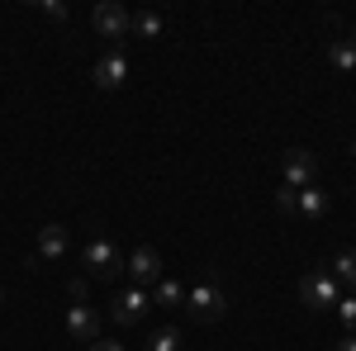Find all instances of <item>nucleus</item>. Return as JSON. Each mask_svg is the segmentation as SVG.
I'll list each match as a JSON object with an SVG mask.
<instances>
[{
    "mask_svg": "<svg viewBox=\"0 0 356 351\" xmlns=\"http://www.w3.org/2000/svg\"><path fill=\"white\" fill-rule=\"evenodd\" d=\"M186 309L200 323H219L223 313H228V290H223L219 280H200V285L186 290Z\"/></svg>",
    "mask_w": 356,
    "mask_h": 351,
    "instance_id": "nucleus-1",
    "label": "nucleus"
},
{
    "mask_svg": "<svg viewBox=\"0 0 356 351\" xmlns=\"http://www.w3.org/2000/svg\"><path fill=\"white\" fill-rule=\"evenodd\" d=\"M300 299H304V309L323 313V309H337V299H342V285L332 280V270H328V266H318V270H309V275L300 280Z\"/></svg>",
    "mask_w": 356,
    "mask_h": 351,
    "instance_id": "nucleus-2",
    "label": "nucleus"
},
{
    "mask_svg": "<svg viewBox=\"0 0 356 351\" xmlns=\"http://www.w3.org/2000/svg\"><path fill=\"white\" fill-rule=\"evenodd\" d=\"M147 309H152V295H147V290H138V285H124V290H114V299H110V318L119 327L143 323V318H147Z\"/></svg>",
    "mask_w": 356,
    "mask_h": 351,
    "instance_id": "nucleus-3",
    "label": "nucleus"
},
{
    "mask_svg": "<svg viewBox=\"0 0 356 351\" xmlns=\"http://www.w3.org/2000/svg\"><path fill=\"white\" fill-rule=\"evenodd\" d=\"M90 24H95V33L100 38H114V48L129 38V28H134V15L119 5V0H100L95 5V15H90Z\"/></svg>",
    "mask_w": 356,
    "mask_h": 351,
    "instance_id": "nucleus-4",
    "label": "nucleus"
},
{
    "mask_svg": "<svg viewBox=\"0 0 356 351\" xmlns=\"http://www.w3.org/2000/svg\"><path fill=\"white\" fill-rule=\"evenodd\" d=\"M81 266H90V275H100V280H114L124 270V252L110 238H90L86 252H81Z\"/></svg>",
    "mask_w": 356,
    "mask_h": 351,
    "instance_id": "nucleus-5",
    "label": "nucleus"
},
{
    "mask_svg": "<svg viewBox=\"0 0 356 351\" xmlns=\"http://www.w3.org/2000/svg\"><path fill=\"white\" fill-rule=\"evenodd\" d=\"M318 181V157L309 147H290L285 152V186L290 190H309Z\"/></svg>",
    "mask_w": 356,
    "mask_h": 351,
    "instance_id": "nucleus-6",
    "label": "nucleus"
},
{
    "mask_svg": "<svg viewBox=\"0 0 356 351\" xmlns=\"http://www.w3.org/2000/svg\"><path fill=\"white\" fill-rule=\"evenodd\" d=\"M124 270H129V280H134L138 290H152L162 280V256L152 247H138L134 256H124Z\"/></svg>",
    "mask_w": 356,
    "mask_h": 351,
    "instance_id": "nucleus-7",
    "label": "nucleus"
},
{
    "mask_svg": "<svg viewBox=\"0 0 356 351\" xmlns=\"http://www.w3.org/2000/svg\"><path fill=\"white\" fill-rule=\"evenodd\" d=\"M124 81H129V57H124V48H114V53H105L95 62V85L100 90H119Z\"/></svg>",
    "mask_w": 356,
    "mask_h": 351,
    "instance_id": "nucleus-8",
    "label": "nucleus"
},
{
    "mask_svg": "<svg viewBox=\"0 0 356 351\" xmlns=\"http://www.w3.org/2000/svg\"><path fill=\"white\" fill-rule=\"evenodd\" d=\"M67 332H72L76 342H95V337H100V313H95L90 304H72V309H67Z\"/></svg>",
    "mask_w": 356,
    "mask_h": 351,
    "instance_id": "nucleus-9",
    "label": "nucleus"
},
{
    "mask_svg": "<svg viewBox=\"0 0 356 351\" xmlns=\"http://www.w3.org/2000/svg\"><path fill=\"white\" fill-rule=\"evenodd\" d=\"M295 218H309V223H323L328 218V195L318 186L300 190V199H295Z\"/></svg>",
    "mask_w": 356,
    "mask_h": 351,
    "instance_id": "nucleus-10",
    "label": "nucleus"
},
{
    "mask_svg": "<svg viewBox=\"0 0 356 351\" xmlns=\"http://www.w3.org/2000/svg\"><path fill=\"white\" fill-rule=\"evenodd\" d=\"M38 256H43V261H57V256H67V228H62V223H48V228H38Z\"/></svg>",
    "mask_w": 356,
    "mask_h": 351,
    "instance_id": "nucleus-11",
    "label": "nucleus"
},
{
    "mask_svg": "<svg viewBox=\"0 0 356 351\" xmlns=\"http://www.w3.org/2000/svg\"><path fill=\"white\" fill-rule=\"evenodd\" d=\"M147 295H152L157 309H186V285H181V280H157Z\"/></svg>",
    "mask_w": 356,
    "mask_h": 351,
    "instance_id": "nucleus-12",
    "label": "nucleus"
},
{
    "mask_svg": "<svg viewBox=\"0 0 356 351\" xmlns=\"http://www.w3.org/2000/svg\"><path fill=\"white\" fill-rule=\"evenodd\" d=\"M328 270H332V280H342V285H352V295H356V252H352V247H347V252H337Z\"/></svg>",
    "mask_w": 356,
    "mask_h": 351,
    "instance_id": "nucleus-13",
    "label": "nucleus"
},
{
    "mask_svg": "<svg viewBox=\"0 0 356 351\" xmlns=\"http://www.w3.org/2000/svg\"><path fill=\"white\" fill-rule=\"evenodd\" d=\"M162 15H152V10H143V15H134V28L129 33H138V38H162Z\"/></svg>",
    "mask_w": 356,
    "mask_h": 351,
    "instance_id": "nucleus-14",
    "label": "nucleus"
},
{
    "mask_svg": "<svg viewBox=\"0 0 356 351\" xmlns=\"http://www.w3.org/2000/svg\"><path fill=\"white\" fill-rule=\"evenodd\" d=\"M143 351H181V332H176V327H157V332L143 342Z\"/></svg>",
    "mask_w": 356,
    "mask_h": 351,
    "instance_id": "nucleus-15",
    "label": "nucleus"
},
{
    "mask_svg": "<svg viewBox=\"0 0 356 351\" xmlns=\"http://www.w3.org/2000/svg\"><path fill=\"white\" fill-rule=\"evenodd\" d=\"M328 62L337 67V72H356V48L347 43V38H337V43L328 48Z\"/></svg>",
    "mask_w": 356,
    "mask_h": 351,
    "instance_id": "nucleus-16",
    "label": "nucleus"
},
{
    "mask_svg": "<svg viewBox=\"0 0 356 351\" xmlns=\"http://www.w3.org/2000/svg\"><path fill=\"white\" fill-rule=\"evenodd\" d=\"M337 318H342V327H347V332H356V295H342V299H337Z\"/></svg>",
    "mask_w": 356,
    "mask_h": 351,
    "instance_id": "nucleus-17",
    "label": "nucleus"
},
{
    "mask_svg": "<svg viewBox=\"0 0 356 351\" xmlns=\"http://www.w3.org/2000/svg\"><path fill=\"white\" fill-rule=\"evenodd\" d=\"M295 199H300V190H290V186L275 190V209H280L285 218H295Z\"/></svg>",
    "mask_w": 356,
    "mask_h": 351,
    "instance_id": "nucleus-18",
    "label": "nucleus"
},
{
    "mask_svg": "<svg viewBox=\"0 0 356 351\" xmlns=\"http://www.w3.org/2000/svg\"><path fill=\"white\" fill-rule=\"evenodd\" d=\"M86 290H90V285H86L81 275H72V280H67V295H72V304H86Z\"/></svg>",
    "mask_w": 356,
    "mask_h": 351,
    "instance_id": "nucleus-19",
    "label": "nucleus"
},
{
    "mask_svg": "<svg viewBox=\"0 0 356 351\" xmlns=\"http://www.w3.org/2000/svg\"><path fill=\"white\" fill-rule=\"evenodd\" d=\"M38 10H43V15H48V19H67V5H62V0H43V5H38Z\"/></svg>",
    "mask_w": 356,
    "mask_h": 351,
    "instance_id": "nucleus-20",
    "label": "nucleus"
},
{
    "mask_svg": "<svg viewBox=\"0 0 356 351\" xmlns=\"http://www.w3.org/2000/svg\"><path fill=\"white\" fill-rule=\"evenodd\" d=\"M90 351H124V347H119V342H100V337H95V342H90Z\"/></svg>",
    "mask_w": 356,
    "mask_h": 351,
    "instance_id": "nucleus-21",
    "label": "nucleus"
},
{
    "mask_svg": "<svg viewBox=\"0 0 356 351\" xmlns=\"http://www.w3.org/2000/svg\"><path fill=\"white\" fill-rule=\"evenodd\" d=\"M337 351H356V332H347V337L337 342Z\"/></svg>",
    "mask_w": 356,
    "mask_h": 351,
    "instance_id": "nucleus-22",
    "label": "nucleus"
},
{
    "mask_svg": "<svg viewBox=\"0 0 356 351\" xmlns=\"http://www.w3.org/2000/svg\"><path fill=\"white\" fill-rule=\"evenodd\" d=\"M347 43H352V48H356V28H352V38H347Z\"/></svg>",
    "mask_w": 356,
    "mask_h": 351,
    "instance_id": "nucleus-23",
    "label": "nucleus"
},
{
    "mask_svg": "<svg viewBox=\"0 0 356 351\" xmlns=\"http://www.w3.org/2000/svg\"><path fill=\"white\" fill-rule=\"evenodd\" d=\"M352 157H356V142H352Z\"/></svg>",
    "mask_w": 356,
    "mask_h": 351,
    "instance_id": "nucleus-24",
    "label": "nucleus"
},
{
    "mask_svg": "<svg viewBox=\"0 0 356 351\" xmlns=\"http://www.w3.org/2000/svg\"><path fill=\"white\" fill-rule=\"evenodd\" d=\"M0 299H5V295H0Z\"/></svg>",
    "mask_w": 356,
    "mask_h": 351,
    "instance_id": "nucleus-25",
    "label": "nucleus"
}]
</instances>
